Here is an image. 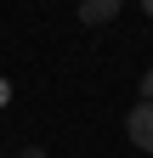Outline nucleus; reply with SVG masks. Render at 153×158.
<instances>
[{"label":"nucleus","mask_w":153,"mask_h":158,"mask_svg":"<svg viewBox=\"0 0 153 158\" xmlns=\"http://www.w3.org/2000/svg\"><path fill=\"white\" fill-rule=\"evenodd\" d=\"M125 135H130V147L153 152V102H147V96H142V102L125 113Z\"/></svg>","instance_id":"f257e3e1"},{"label":"nucleus","mask_w":153,"mask_h":158,"mask_svg":"<svg viewBox=\"0 0 153 158\" xmlns=\"http://www.w3.org/2000/svg\"><path fill=\"white\" fill-rule=\"evenodd\" d=\"M119 6H125V0H80V23L85 28H102V23L119 17Z\"/></svg>","instance_id":"f03ea898"},{"label":"nucleus","mask_w":153,"mask_h":158,"mask_svg":"<svg viewBox=\"0 0 153 158\" xmlns=\"http://www.w3.org/2000/svg\"><path fill=\"white\" fill-rule=\"evenodd\" d=\"M142 96H147V102H153V68L142 73Z\"/></svg>","instance_id":"7ed1b4c3"},{"label":"nucleus","mask_w":153,"mask_h":158,"mask_svg":"<svg viewBox=\"0 0 153 158\" xmlns=\"http://www.w3.org/2000/svg\"><path fill=\"white\" fill-rule=\"evenodd\" d=\"M17 158H46V147H23V152H17Z\"/></svg>","instance_id":"20e7f679"},{"label":"nucleus","mask_w":153,"mask_h":158,"mask_svg":"<svg viewBox=\"0 0 153 158\" xmlns=\"http://www.w3.org/2000/svg\"><path fill=\"white\" fill-rule=\"evenodd\" d=\"M6 96H11V90H6V79H0V102H6Z\"/></svg>","instance_id":"39448f33"},{"label":"nucleus","mask_w":153,"mask_h":158,"mask_svg":"<svg viewBox=\"0 0 153 158\" xmlns=\"http://www.w3.org/2000/svg\"><path fill=\"white\" fill-rule=\"evenodd\" d=\"M142 11H147V17H153V0H142Z\"/></svg>","instance_id":"423d86ee"}]
</instances>
